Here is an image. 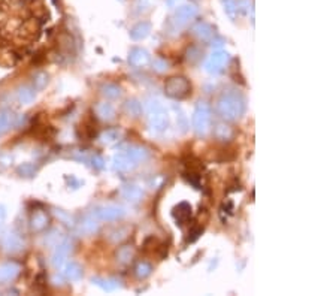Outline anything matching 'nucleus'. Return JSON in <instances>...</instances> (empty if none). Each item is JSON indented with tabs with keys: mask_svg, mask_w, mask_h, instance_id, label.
Returning <instances> with one entry per match:
<instances>
[{
	"mask_svg": "<svg viewBox=\"0 0 336 296\" xmlns=\"http://www.w3.org/2000/svg\"><path fill=\"white\" fill-rule=\"evenodd\" d=\"M174 215H175V218L180 221V224H182V223H185V221L190 218V215H191V207H190L188 204L182 202V204H180V205L175 208Z\"/></svg>",
	"mask_w": 336,
	"mask_h": 296,
	"instance_id": "12",
	"label": "nucleus"
},
{
	"mask_svg": "<svg viewBox=\"0 0 336 296\" xmlns=\"http://www.w3.org/2000/svg\"><path fill=\"white\" fill-rule=\"evenodd\" d=\"M130 61L135 64V66H141L147 61V53L142 51V50H133L130 54Z\"/></svg>",
	"mask_w": 336,
	"mask_h": 296,
	"instance_id": "16",
	"label": "nucleus"
},
{
	"mask_svg": "<svg viewBox=\"0 0 336 296\" xmlns=\"http://www.w3.org/2000/svg\"><path fill=\"white\" fill-rule=\"evenodd\" d=\"M164 90L171 97L184 99L191 93V84L182 77H174V78L167 80L166 85H164Z\"/></svg>",
	"mask_w": 336,
	"mask_h": 296,
	"instance_id": "2",
	"label": "nucleus"
},
{
	"mask_svg": "<svg viewBox=\"0 0 336 296\" xmlns=\"http://www.w3.org/2000/svg\"><path fill=\"white\" fill-rule=\"evenodd\" d=\"M69 250H71V244L68 241L61 242L60 245H57V250H55L54 254H52V265L57 267V268H60V267L63 265V262L66 260Z\"/></svg>",
	"mask_w": 336,
	"mask_h": 296,
	"instance_id": "7",
	"label": "nucleus"
},
{
	"mask_svg": "<svg viewBox=\"0 0 336 296\" xmlns=\"http://www.w3.org/2000/svg\"><path fill=\"white\" fill-rule=\"evenodd\" d=\"M180 2H181V0H167V3H169L171 6H177Z\"/></svg>",
	"mask_w": 336,
	"mask_h": 296,
	"instance_id": "27",
	"label": "nucleus"
},
{
	"mask_svg": "<svg viewBox=\"0 0 336 296\" xmlns=\"http://www.w3.org/2000/svg\"><path fill=\"white\" fill-rule=\"evenodd\" d=\"M12 124V115L9 112H0V134L8 130Z\"/></svg>",
	"mask_w": 336,
	"mask_h": 296,
	"instance_id": "17",
	"label": "nucleus"
},
{
	"mask_svg": "<svg viewBox=\"0 0 336 296\" xmlns=\"http://www.w3.org/2000/svg\"><path fill=\"white\" fill-rule=\"evenodd\" d=\"M21 271V267L15 262H8L0 265V283H8L14 280Z\"/></svg>",
	"mask_w": 336,
	"mask_h": 296,
	"instance_id": "5",
	"label": "nucleus"
},
{
	"mask_svg": "<svg viewBox=\"0 0 336 296\" xmlns=\"http://www.w3.org/2000/svg\"><path fill=\"white\" fill-rule=\"evenodd\" d=\"M97 112H99V115L104 117V118H112V115H114V108L111 107V105H108V104H102L100 107L97 108Z\"/></svg>",
	"mask_w": 336,
	"mask_h": 296,
	"instance_id": "18",
	"label": "nucleus"
},
{
	"mask_svg": "<svg viewBox=\"0 0 336 296\" xmlns=\"http://www.w3.org/2000/svg\"><path fill=\"white\" fill-rule=\"evenodd\" d=\"M3 247L8 253H17L23 248V241L20 237L14 235V234H9L6 235L5 241H3Z\"/></svg>",
	"mask_w": 336,
	"mask_h": 296,
	"instance_id": "8",
	"label": "nucleus"
},
{
	"mask_svg": "<svg viewBox=\"0 0 336 296\" xmlns=\"http://www.w3.org/2000/svg\"><path fill=\"white\" fill-rule=\"evenodd\" d=\"M17 96H18V101L24 105H28L35 101V90L30 88V87H21L18 91H17Z\"/></svg>",
	"mask_w": 336,
	"mask_h": 296,
	"instance_id": "13",
	"label": "nucleus"
},
{
	"mask_svg": "<svg viewBox=\"0 0 336 296\" xmlns=\"http://www.w3.org/2000/svg\"><path fill=\"white\" fill-rule=\"evenodd\" d=\"M3 217H5V210H3V207H0V221L3 220Z\"/></svg>",
	"mask_w": 336,
	"mask_h": 296,
	"instance_id": "28",
	"label": "nucleus"
},
{
	"mask_svg": "<svg viewBox=\"0 0 336 296\" xmlns=\"http://www.w3.org/2000/svg\"><path fill=\"white\" fill-rule=\"evenodd\" d=\"M150 121L155 129H163L166 126V115L160 108L154 107V112H151L150 115Z\"/></svg>",
	"mask_w": 336,
	"mask_h": 296,
	"instance_id": "11",
	"label": "nucleus"
},
{
	"mask_svg": "<svg viewBox=\"0 0 336 296\" xmlns=\"http://www.w3.org/2000/svg\"><path fill=\"white\" fill-rule=\"evenodd\" d=\"M148 31H150V24L148 23H139L138 26L133 27L131 38L133 39H142L148 35Z\"/></svg>",
	"mask_w": 336,
	"mask_h": 296,
	"instance_id": "14",
	"label": "nucleus"
},
{
	"mask_svg": "<svg viewBox=\"0 0 336 296\" xmlns=\"http://www.w3.org/2000/svg\"><path fill=\"white\" fill-rule=\"evenodd\" d=\"M227 61V54L224 53H215L212 54L207 61V68L209 72H218L223 69V66Z\"/></svg>",
	"mask_w": 336,
	"mask_h": 296,
	"instance_id": "6",
	"label": "nucleus"
},
{
	"mask_svg": "<svg viewBox=\"0 0 336 296\" xmlns=\"http://www.w3.org/2000/svg\"><path fill=\"white\" fill-rule=\"evenodd\" d=\"M47 81H48L47 74H38V75L35 77V85H36V88H44V87L47 85Z\"/></svg>",
	"mask_w": 336,
	"mask_h": 296,
	"instance_id": "22",
	"label": "nucleus"
},
{
	"mask_svg": "<svg viewBox=\"0 0 336 296\" xmlns=\"http://www.w3.org/2000/svg\"><path fill=\"white\" fill-rule=\"evenodd\" d=\"M218 111L227 120H234L244 111V102L236 94H227L218 102Z\"/></svg>",
	"mask_w": 336,
	"mask_h": 296,
	"instance_id": "1",
	"label": "nucleus"
},
{
	"mask_svg": "<svg viewBox=\"0 0 336 296\" xmlns=\"http://www.w3.org/2000/svg\"><path fill=\"white\" fill-rule=\"evenodd\" d=\"M211 121V112H209V107L205 104H200L199 107L196 108L194 115H193V126L196 129V132L199 134H205Z\"/></svg>",
	"mask_w": 336,
	"mask_h": 296,
	"instance_id": "3",
	"label": "nucleus"
},
{
	"mask_svg": "<svg viewBox=\"0 0 336 296\" xmlns=\"http://www.w3.org/2000/svg\"><path fill=\"white\" fill-rule=\"evenodd\" d=\"M23 175H26V177H31L33 174H35V168L31 166V165H24V166H20V169H18Z\"/></svg>",
	"mask_w": 336,
	"mask_h": 296,
	"instance_id": "24",
	"label": "nucleus"
},
{
	"mask_svg": "<svg viewBox=\"0 0 336 296\" xmlns=\"http://www.w3.org/2000/svg\"><path fill=\"white\" fill-rule=\"evenodd\" d=\"M202 231H204V227H199V226L191 227V231L188 232V238H187V241L188 242L196 241V240L199 238V235L202 234Z\"/></svg>",
	"mask_w": 336,
	"mask_h": 296,
	"instance_id": "21",
	"label": "nucleus"
},
{
	"mask_svg": "<svg viewBox=\"0 0 336 296\" xmlns=\"http://www.w3.org/2000/svg\"><path fill=\"white\" fill-rule=\"evenodd\" d=\"M96 227H97V224H96V221L91 220V218L84 220V223L81 224V231H84L85 234H90V232L96 231Z\"/></svg>",
	"mask_w": 336,
	"mask_h": 296,
	"instance_id": "20",
	"label": "nucleus"
},
{
	"mask_svg": "<svg viewBox=\"0 0 336 296\" xmlns=\"http://www.w3.org/2000/svg\"><path fill=\"white\" fill-rule=\"evenodd\" d=\"M47 224H48V215L45 214V213H42V211L35 213L33 217H31V220H30V226H31V229L35 232L44 231L47 227Z\"/></svg>",
	"mask_w": 336,
	"mask_h": 296,
	"instance_id": "9",
	"label": "nucleus"
},
{
	"mask_svg": "<svg viewBox=\"0 0 336 296\" xmlns=\"http://www.w3.org/2000/svg\"><path fill=\"white\" fill-rule=\"evenodd\" d=\"M238 2L236 0H224V8H226V12L230 15V17H234V14L238 12Z\"/></svg>",
	"mask_w": 336,
	"mask_h": 296,
	"instance_id": "19",
	"label": "nucleus"
},
{
	"mask_svg": "<svg viewBox=\"0 0 336 296\" xmlns=\"http://www.w3.org/2000/svg\"><path fill=\"white\" fill-rule=\"evenodd\" d=\"M150 272H151V267H150L148 264H145V262L138 267V274H139L141 277H147Z\"/></svg>",
	"mask_w": 336,
	"mask_h": 296,
	"instance_id": "23",
	"label": "nucleus"
},
{
	"mask_svg": "<svg viewBox=\"0 0 336 296\" xmlns=\"http://www.w3.org/2000/svg\"><path fill=\"white\" fill-rule=\"evenodd\" d=\"M81 274H82V271L79 268V265L77 264H69L66 268H64V275L69 278V280H78L79 277H81Z\"/></svg>",
	"mask_w": 336,
	"mask_h": 296,
	"instance_id": "15",
	"label": "nucleus"
},
{
	"mask_svg": "<svg viewBox=\"0 0 336 296\" xmlns=\"http://www.w3.org/2000/svg\"><path fill=\"white\" fill-rule=\"evenodd\" d=\"M120 257H121L123 262L129 260L130 257H131V250H130L129 247H126V248H123V250L120 251Z\"/></svg>",
	"mask_w": 336,
	"mask_h": 296,
	"instance_id": "25",
	"label": "nucleus"
},
{
	"mask_svg": "<svg viewBox=\"0 0 336 296\" xmlns=\"http://www.w3.org/2000/svg\"><path fill=\"white\" fill-rule=\"evenodd\" d=\"M196 14H197L196 6H193V5H185V6H181V8L177 11V14H175V21H177L178 26H185L188 21H191V20L196 17Z\"/></svg>",
	"mask_w": 336,
	"mask_h": 296,
	"instance_id": "4",
	"label": "nucleus"
},
{
	"mask_svg": "<svg viewBox=\"0 0 336 296\" xmlns=\"http://www.w3.org/2000/svg\"><path fill=\"white\" fill-rule=\"evenodd\" d=\"M96 215L100 220H115V218L123 215V210L117 208V207H108V208H104V210H99L96 213Z\"/></svg>",
	"mask_w": 336,
	"mask_h": 296,
	"instance_id": "10",
	"label": "nucleus"
},
{
	"mask_svg": "<svg viewBox=\"0 0 336 296\" xmlns=\"http://www.w3.org/2000/svg\"><path fill=\"white\" fill-rule=\"evenodd\" d=\"M197 28H199V30H202V28H205V24H200V26L197 27ZM199 35H200V36L204 35L205 38H207V36H211V30H208V31H205V30H204V33H199Z\"/></svg>",
	"mask_w": 336,
	"mask_h": 296,
	"instance_id": "26",
	"label": "nucleus"
}]
</instances>
